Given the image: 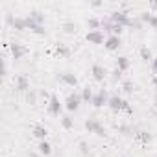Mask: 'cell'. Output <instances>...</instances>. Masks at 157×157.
I'll use <instances>...</instances> for the list:
<instances>
[{"mask_svg": "<svg viewBox=\"0 0 157 157\" xmlns=\"http://www.w3.org/2000/svg\"><path fill=\"white\" fill-rule=\"evenodd\" d=\"M122 30H124V26H120V24L113 22V21H111V17L102 19V32H104V33H109V35H118V37H120Z\"/></svg>", "mask_w": 157, "mask_h": 157, "instance_id": "obj_1", "label": "cell"}, {"mask_svg": "<svg viewBox=\"0 0 157 157\" xmlns=\"http://www.w3.org/2000/svg\"><path fill=\"white\" fill-rule=\"evenodd\" d=\"M82 102H83V100H82V94H80V93H70V94L65 98V109L70 111V113H74V111L80 109V104H82Z\"/></svg>", "mask_w": 157, "mask_h": 157, "instance_id": "obj_2", "label": "cell"}, {"mask_svg": "<svg viewBox=\"0 0 157 157\" xmlns=\"http://www.w3.org/2000/svg\"><path fill=\"white\" fill-rule=\"evenodd\" d=\"M85 129H87L89 133L98 135V137H105V135H107L105 128H104V126H102L96 118H89V120H85Z\"/></svg>", "mask_w": 157, "mask_h": 157, "instance_id": "obj_3", "label": "cell"}, {"mask_svg": "<svg viewBox=\"0 0 157 157\" xmlns=\"http://www.w3.org/2000/svg\"><path fill=\"white\" fill-rule=\"evenodd\" d=\"M109 93H107V89H100L98 93H94V96H93V105L94 107H104V105H107V102H109Z\"/></svg>", "mask_w": 157, "mask_h": 157, "instance_id": "obj_4", "label": "cell"}, {"mask_svg": "<svg viewBox=\"0 0 157 157\" xmlns=\"http://www.w3.org/2000/svg\"><path fill=\"white\" fill-rule=\"evenodd\" d=\"M111 21L113 22H117V24H120V26H128V22H129V13L128 11H124V10H117V11H113L111 15Z\"/></svg>", "mask_w": 157, "mask_h": 157, "instance_id": "obj_5", "label": "cell"}, {"mask_svg": "<svg viewBox=\"0 0 157 157\" xmlns=\"http://www.w3.org/2000/svg\"><path fill=\"white\" fill-rule=\"evenodd\" d=\"M24 21H26V30H30V32H33V33H37V35H44V33H46L44 24H39V22H35V21L30 19V17H24Z\"/></svg>", "mask_w": 157, "mask_h": 157, "instance_id": "obj_6", "label": "cell"}, {"mask_svg": "<svg viewBox=\"0 0 157 157\" xmlns=\"http://www.w3.org/2000/svg\"><path fill=\"white\" fill-rule=\"evenodd\" d=\"M6 22L13 28V30H19V32H22V30H26V21L24 19H19V17H13V15H6Z\"/></svg>", "mask_w": 157, "mask_h": 157, "instance_id": "obj_7", "label": "cell"}, {"mask_svg": "<svg viewBox=\"0 0 157 157\" xmlns=\"http://www.w3.org/2000/svg\"><path fill=\"white\" fill-rule=\"evenodd\" d=\"M56 80H59V82H63L65 85H70V87H76V85H78V78H76L74 74H70V72H61V74H57Z\"/></svg>", "mask_w": 157, "mask_h": 157, "instance_id": "obj_8", "label": "cell"}, {"mask_svg": "<svg viewBox=\"0 0 157 157\" xmlns=\"http://www.w3.org/2000/svg\"><path fill=\"white\" fill-rule=\"evenodd\" d=\"M105 33L102 32V30H94V32H89L87 33V41L89 43H93V44H102V43H105Z\"/></svg>", "mask_w": 157, "mask_h": 157, "instance_id": "obj_9", "label": "cell"}, {"mask_svg": "<svg viewBox=\"0 0 157 157\" xmlns=\"http://www.w3.org/2000/svg\"><path fill=\"white\" fill-rule=\"evenodd\" d=\"M15 89H17L19 93H28V91H30V80H28L24 74L17 76V80H15Z\"/></svg>", "mask_w": 157, "mask_h": 157, "instance_id": "obj_10", "label": "cell"}, {"mask_svg": "<svg viewBox=\"0 0 157 157\" xmlns=\"http://www.w3.org/2000/svg\"><path fill=\"white\" fill-rule=\"evenodd\" d=\"M91 74H93V78L96 82H104L105 80V76H107V70L102 67V65H93V68H91Z\"/></svg>", "mask_w": 157, "mask_h": 157, "instance_id": "obj_11", "label": "cell"}, {"mask_svg": "<svg viewBox=\"0 0 157 157\" xmlns=\"http://www.w3.org/2000/svg\"><path fill=\"white\" fill-rule=\"evenodd\" d=\"M61 107H63V105H61L59 98L52 94V98L48 100V113H50V115H59V113H61Z\"/></svg>", "mask_w": 157, "mask_h": 157, "instance_id": "obj_12", "label": "cell"}, {"mask_svg": "<svg viewBox=\"0 0 157 157\" xmlns=\"http://www.w3.org/2000/svg\"><path fill=\"white\" fill-rule=\"evenodd\" d=\"M105 48L107 50H118L120 48V44H122V41H120V37L118 35H107V39H105Z\"/></svg>", "mask_w": 157, "mask_h": 157, "instance_id": "obj_13", "label": "cell"}, {"mask_svg": "<svg viewBox=\"0 0 157 157\" xmlns=\"http://www.w3.org/2000/svg\"><path fill=\"white\" fill-rule=\"evenodd\" d=\"M10 50H11V56H13V59H21L28 50L21 44V43H11L10 44Z\"/></svg>", "mask_w": 157, "mask_h": 157, "instance_id": "obj_14", "label": "cell"}, {"mask_svg": "<svg viewBox=\"0 0 157 157\" xmlns=\"http://www.w3.org/2000/svg\"><path fill=\"white\" fill-rule=\"evenodd\" d=\"M107 105H109V109H111V111H115V113H118V111H122V105H124V100H122L120 96H117V94H113V96L109 98V102H107Z\"/></svg>", "mask_w": 157, "mask_h": 157, "instance_id": "obj_15", "label": "cell"}, {"mask_svg": "<svg viewBox=\"0 0 157 157\" xmlns=\"http://www.w3.org/2000/svg\"><path fill=\"white\" fill-rule=\"evenodd\" d=\"M139 17H140L142 22H146V24H150L153 30H157V15H153V13H140Z\"/></svg>", "mask_w": 157, "mask_h": 157, "instance_id": "obj_16", "label": "cell"}, {"mask_svg": "<svg viewBox=\"0 0 157 157\" xmlns=\"http://www.w3.org/2000/svg\"><path fill=\"white\" fill-rule=\"evenodd\" d=\"M54 54L59 56V57H68V56H70V48H68L67 44H63V43H57V44L54 46Z\"/></svg>", "mask_w": 157, "mask_h": 157, "instance_id": "obj_17", "label": "cell"}, {"mask_svg": "<svg viewBox=\"0 0 157 157\" xmlns=\"http://www.w3.org/2000/svg\"><path fill=\"white\" fill-rule=\"evenodd\" d=\"M46 135H48V129H46L44 126H41V124L33 126V137H35V139L44 140V139H46Z\"/></svg>", "mask_w": 157, "mask_h": 157, "instance_id": "obj_18", "label": "cell"}, {"mask_svg": "<svg viewBox=\"0 0 157 157\" xmlns=\"http://www.w3.org/2000/svg\"><path fill=\"white\" fill-rule=\"evenodd\" d=\"M37 150H39V153H41L43 157H48V155L52 153V146H50V142H46V140H41L39 146H37Z\"/></svg>", "mask_w": 157, "mask_h": 157, "instance_id": "obj_19", "label": "cell"}, {"mask_svg": "<svg viewBox=\"0 0 157 157\" xmlns=\"http://www.w3.org/2000/svg\"><path fill=\"white\" fill-rule=\"evenodd\" d=\"M117 68L118 70H128L129 68V59L126 57V56H120V57H117Z\"/></svg>", "mask_w": 157, "mask_h": 157, "instance_id": "obj_20", "label": "cell"}, {"mask_svg": "<svg viewBox=\"0 0 157 157\" xmlns=\"http://www.w3.org/2000/svg\"><path fill=\"white\" fill-rule=\"evenodd\" d=\"M87 26L91 28V32H94V30H102V19L91 17V19L87 21Z\"/></svg>", "mask_w": 157, "mask_h": 157, "instance_id": "obj_21", "label": "cell"}, {"mask_svg": "<svg viewBox=\"0 0 157 157\" xmlns=\"http://www.w3.org/2000/svg\"><path fill=\"white\" fill-rule=\"evenodd\" d=\"M139 54H140V59H142V61H153V56H151V50H150L148 46H140V50H139Z\"/></svg>", "mask_w": 157, "mask_h": 157, "instance_id": "obj_22", "label": "cell"}, {"mask_svg": "<svg viewBox=\"0 0 157 157\" xmlns=\"http://www.w3.org/2000/svg\"><path fill=\"white\" fill-rule=\"evenodd\" d=\"M28 17H30V19H33V21H35V22H39V24H43V22H44V15H43V11H39V10H32Z\"/></svg>", "mask_w": 157, "mask_h": 157, "instance_id": "obj_23", "label": "cell"}, {"mask_svg": "<svg viewBox=\"0 0 157 157\" xmlns=\"http://www.w3.org/2000/svg\"><path fill=\"white\" fill-rule=\"evenodd\" d=\"M135 137H137V139H139V140H140V142H142V144H148V142H150V140H151V135H150V133H148V131H144V129H139V131H137V135H135Z\"/></svg>", "mask_w": 157, "mask_h": 157, "instance_id": "obj_24", "label": "cell"}, {"mask_svg": "<svg viewBox=\"0 0 157 157\" xmlns=\"http://www.w3.org/2000/svg\"><path fill=\"white\" fill-rule=\"evenodd\" d=\"M118 131L120 133H124V135H137V128H133V126H126V124H122V126H118Z\"/></svg>", "mask_w": 157, "mask_h": 157, "instance_id": "obj_25", "label": "cell"}, {"mask_svg": "<svg viewBox=\"0 0 157 157\" xmlns=\"http://www.w3.org/2000/svg\"><path fill=\"white\" fill-rule=\"evenodd\" d=\"M61 28H63V32H65V33H74V32L78 30V24H76V22L67 21V22H63V26H61Z\"/></svg>", "mask_w": 157, "mask_h": 157, "instance_id": "obj_26", "label": "cell"}, {"mask_svg": "<svg viewBox=\"0 0 157 157\" xmlns=\"http://www.w3.org/2000/svg\"><path fill=\"white\" fill-rule=\"evenodd\" d=\"M122 91L128 93V94H131V93L135 91V83H133L131 80H122Z\"/></svg>", "mask_w": 157, "mask_h": 157, "instance_id": "obj_27", "label": "cell"}, {"mask_svg": "<svg viewBox=\"0 0 157 157\" xmlns=\"http://www.w3.org/2000/svg\"><path fill=\"white\" fill-rule=\"evenodd\" d=\"M93 96H94V93H93L91 87H85V89L82 91V100H83V102H93Z\"/></svg>", "mask_w": 157, "mask_h": 157, "instance_id": "obj_28", "label": "cell"}, {"mask_svg": "<svg viewBox=\"0 0 157 157\" xmlns=\"http://www.w3.org/2000/svg\"><path fill=\"white\" fill-rule=\"evenodd\" d=\"M128 26H129V28H133V30H142V21H140V17H135V19H129V22H128Z\"/></svg>", "mask_w": 157, "mask_h": 157, "instance_id": "obj_29", "label": "cell"}, {"mask_svg": "<svg viewBox=\"0 0 157 157\" xmlns=\"http://www.w3.org/2000/svg\"><path fill=\"white\" fill-rule=\"evenodd\" d=\"M61 126H63L65 129H70V128L74 126V120H72V117H68V115H63V117H61Z\"/></svg>", "mask_w": 157, "mask_h": 157, "instance_id": "obj_30", "label": "cell"}, {"mask_svg": "<svg viewBox=\"0 0 157 157\" xmlns=\"http://www.w3.org/2000/svg\"><path fill=\"white\" fill-rule=\"evenodd\" d=\"M111 82H113V83H118V82H122V70L115 68V70L111 72Z\"/></svg>", "mask_w": 157, "mask_h": 157, "instance_id": "obj_31", "label": "cell"}, {"mask_svg": "<svg viewBox=\"0 0 157 157\" xmlns=\"http://www.w3.org/2000/svg\"><path fill=\"white\" fill-rule=\"evenodd\" d=\"M26 102H28V104H32V105H35V104H37V94H35V91H32V89H30V91L26 93Z\"/></svg>", "mask_w": 157, "mask_h": 157, "instance_id": "obj_32", "label": "cell"}, {"mask_svg": "<svg viewBox=\"0 0 157 157\" xmlns=\"http://www.w3.org/2000/svg\"><path fill=\"white\" fill-rule=\"evenodd\" d=\"M78 146H80V151H82V153H83L85 157H87V155L91 153V148H89V142H85V140H82L80 144H78Z\"/></svg>", "mask_w": 157, "mask_h": 157, "instance_id": "obj_33", "label": "cell"}, {"mask_svg": "<svg viewBox=\"0 0 157 157\" xmlns=\"http://www.w3.org/2000/svg\"><path fill=\"white\" fill-rule=\"evenodd\" d=\"M122 111H124V113H128V115H133V107H131V104L124 100V105H122Z\"/></svg>", "mask_w": 157, "mask_h": 157, "instance_id": "obj_34", "label": "cell"}, {"mask_svg": "<svg viewBox=\"0 0 157 157\" xmlns=\"http://www.w3.org/2000/svg\"><path fill=\"white\" fill-rule=\"evenodd\" d=\"M151 72H153L155 78H157V57H153V61H151Z\"/></svg>", "mask_w": 157, "mask_h": 157, "instance_id": "obj_35", "label": "cell"}, {"mask_svg": "<svg viewBox=\"0 0 157 157\" xmlns=\"http://www.w3.org/2000/svg\"><path fill=\"white\" fill-rule=\"evenodd\" d=\"M41 96H43V98H48V100L52 98V94H50L48 91H41Z\"/></svg>", "mask_w": 157, "mask_h": 157, "instance_id": "obj_36", "label": "cell"}, {"mask_svg": "<svg viewBox=\"0 0 157 157\" xmlns=\"http://www.w3.org/2000/svg\"><path fill=\"white\" fill-rule=\"evenodd\" d=\"M151 85H153V89H155V93H157V78L153 76V80H151Z\"/></svg>", "mask_w": 157, "mask_h": 157, "instance_id": "obj_37", "label": "cell"}, {"mask_svg": "<svg viewBox=\"0 0 157 157\" xmlns=\"http://www.w3.org/2000/svg\"><path fill=\"white\" fill-rule=\"evenodd\" d=\"M153 107L157 109V93H155V96H153Z\"/></svg>", "mask_w": 157, "mask_h": 157, "instance_id": "obj_38", "label": "cell"}, {"mask_svg": "<svg viewBox=\"0 0 157 157\" xmlns=\"http://www.w3.org/2000/svg\"><path fill=\"white\" fill-rule=\"evenodd\" d=\"M30 157H43V155H41V153H35V151H33V153H30Z\"/></svg>", "mask_w": 157, "mask_h": 157, "instance_id": "obj_39", "label": "cell"}, {"mask_svg": "<svg viewBox=\"0 0 157 157\" xmlns=\"http://www.w3.org/2000/svg\"><path fill=\"white\" fill-rule=\"evenodd\" d=\"M151 8H153V10L157 11V2H151Z\"/></svg>", "mask_w": 157, "mask_h": 157, "instance_id": "obj_40", "label": "cell"}, {"mask_svg": "<svg viewBox=\"0 0 157 157\" xmlns=\"http://www.w3.org/2000/svg\"><path fill=\"white\" fill-rule=\"evenodd\" d=\"M118 157H124V155H118Z\"/></svg>", "mask_w": 157, "mask_h": 157, "instance_id": "obj_41", "label": "cell"}]
</instances>
